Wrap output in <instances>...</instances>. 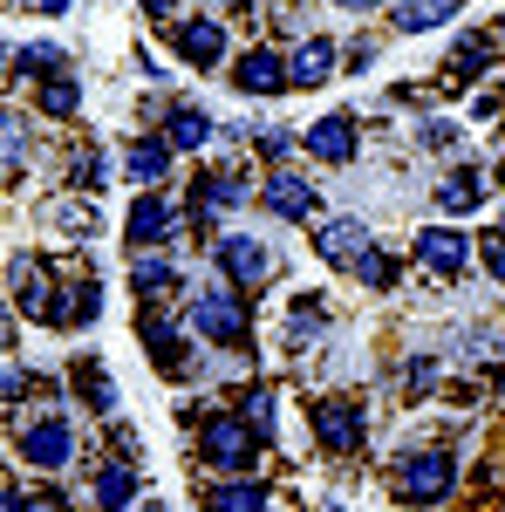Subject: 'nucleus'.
<instances>
[{
	"label": "nucleus",
	"mask_w": 505,
	"mask_h": 512,
	"mask_svg": "<svg viewBox=\"0 0 505 512\" xmlns=\"http://www.w3.org/2000/svg\"><path fill=\"white\" fill-rule=\"evenodd\" d=\"M417 260H424L437 280H458L471 267V239L458 233V226H424V233H417Z\"/></svg>",
	"instance_id": "obj_11"
},
{
	"label": "nucleus",
	"mask_w": 505,
	"mask_h": 512,
	"mask_svg": "<svg viewBox=\"0 0 505 512\" xmlns=\"http://www.w3.org/2000/svg\"><path fill=\"white\" fill-rule=\"evenodd\" d=\"M137 7H144V14H157V21H164V14H171V7H178V0H137Z\"/></svg>",
	"instance_id": "obj_42"
},
{
	"label": "nucleus",
	"mask_w": 505,
	"mask_h": 512,
	"mask_svg": "<svg viewBox=\"0 0 505 512\" xmlns=\"http://www.w3.org/2000/svg\"><path fill=\"white\" fill-rule=\"evenodd\" d=\"M376 239H369V226L362 219H321V233H314V253L328 260V267H362V253H369Z\"/></svg>",
	"instance_id": "obj_12"
},
{
	"label": "nucleus",
	"mask_w": 505,
	"mask_h": 512,
	"mask_svg": "<svg viewBox=\"0 0 505 512\" xmlns=\"http://www.w3.org/2000/svg\"><path fill=\"white\" fill-rule=\"evenodd\" d=\"M219 267H226V287L253 294V287H267V280L280 274V253L253 233H219Z\"/></svg>",
	"instance_id": "obj_5"
},
{
	"label": "nucleus",
	"mask_w": 505,
	"mask_h": 512,
	"mask_svg": "<svg viewBox=\"0 0 505 512\" xmlns=\"http://www.w3.org/2000/svg\"><path fill=\"white\" fill-rule=\"evenodd\" d=\"M35 512H69V499H62V492H41V499H35Z\"/></svg>",
	"instance_id": "obj_41"
},
{
	"label": "nucleus",
	"mask_w": 505,
	"mask_h": 512,
	"mask_svg": "<svg viewBox=\"0 0 505 512\" xmlns=\"http://www.w3.org/2000/svg\"><path fill=\"white\" fill-rule=\"evenodd\" d=\"M192 328L212 349H246L253 342V308L239 287H198L192 294Z\"/></svg>",
	"instance_id": "obj_2"
},
{
	"label": "nucleus",
	"mask_w": 505,
	"mask_h": 512,
	"mask_svg": "<svg viewBox=\"0 0 505 512\" xmlns=\"http://www.w3.org/2000/svg\"><path fill=\"white\" fill-rule=\"evenodd\" d=\"M144 512H164V506H144Z\"/></svg>",
	"instance_id": "obj_44"
},
{
	"label": "nucleus",
	"mask_w": 505,
	"mask_h": 512,
	"mask_svg": "<svg viewBox=\"0 0 505 512\" xmlns=\"http://www.w3.org/2000/svg\"><path fill=\"white\" fill-rule=\"evenodd\" d=\"M14 451H21L35 472H62V465L76 458V431H69V417H35V424L14 431Z\"/></svg>",
	"instance_id": "obj_7"
},
{
	"label": "nucleus",
	"mask_w": 505,
	"mask_h": 512,
	"mask_svg": "<svg viewBox=\"0 0 505 512\" xmlns=\"http://www.w3.org/2000/svg\"><path fill=\"white\" fill-rule=\"evenodd\" d=\"M424 151H458V123L430 117V123H424Z\"/></svg>",
	"instance_id": "obj_36"
},
{
	"label": "nucleus",
	"mask_w": 505,
	"mask_h": 512,
	"mask_svg": "<svg viewBox=\"0 0 505 512\" xmlns=\"http://www.w3.org/2000/svg\"><path fill=\"white\" fill-rule=\"evenodd\" d=\"M499 178H505V171H499Z\"/></svg>",
	"instance_id": "obj_46"
},
{
	"label": "nucleus",
	"mask_w": 505,
	"mask_h": 512,
	"mask_svg": "<svg viewBox=\"0 0 505 512\" xmlns=\"http://www.w3.org/2000/svg\"><path fill=\"white\" fill-rule=\"evenodd\" d=\"M137 335H144V349L164 376H185V328L171 315H157V308H137Z\"/></svg>",
	"instance_id": "obj_13"
},
{
	"label": "nucleus",
	"mask_w": 505,
	"mask_h": 512,
	"mask_svg": "<svg viewBox=\"0 0 505 512\" xmlns=\"http://www.w3.org/2000/svg\"><path fill=\"white\" fill-rule=\"evenodd\" d=\"M314 424V444L328 451V458H349V451H362V431H369V410L355 403V396H321L308 410Z\"/></svg>",
	"instance_id": "obj_4"
},
{
	"label": "nucleus",
	"mask_w": 505,
	"mask_h": 512,
	"mask_svg": "<svg viewBox=\"0 0 505 512\" xmlns=\"http://www.w3.org/2000/svg\"><path fill=\"white\" fill-rule=\"evenodd\" d=\"M233 89L239 96H280V89H294V82H287V62H280L273 48H246L233 62Z\"/></svg>",
	"instance_id": "obj_14"
},
{
	"label": "nucleus",
	"mask_w": 505,
	"mask_h": 512,
	"mask_svg": "<svg viewBox=\"0 0 505 512\" xmlns=\"http://www.w3.org/2000/svg\"><path fill=\"white\" fill-rule=\"evenodd\" d=\"M294 144H301L294 130H260V158H267V164H280L287 151H294Z\"/></svg>",
	"instance_id": "obj_37"
},
{
	"label": "nucleus",
	"mask_w": 505,
	"mask_h": 512,
	"mask_svg": "<svg viewBox=\"0 0 505 512\" xmlns=\"http://www.w3.org/2000/svg\"><path fill=\"white\" fill-rule=\"evenodd\" d=\"M171 48H178L192 69H219V62H226V28H219V21H171Z\"/></svg>",
	"instance_id": "obj_15"
},
{
	"label": "nucleus",
	"mask_w": 505,
	"mask_h": 512,
	"mask_svg": "<svg viewBox=\"0 0 505 512\" xmlns=\"http://www.w3.org/2000/svg\"><path fill=\"white\" fill-rule=\"evenodd\" d=\"M301 144H308L314 164H355V151H362V130H355L349 110H328L321 123H308V130H301Z\"/></svg>",
	"instance_id": "obj_9"
},
{
	"label": "nucleus",
	"mask_w": 505,
	"mask_h": 512,
	"mask_svg": "<svg viewBox=\"0 0 505 512\" xmlns=\"http://www.w3.org/2000/svg\"><path fill=\"white\" fill-rule=\"evenodd\" d=\"M403 383H410V390H430V383H437V362H430V355H410V362H403Z\"/></svg>",
	"instance_id": "obj_38"
},
{
	"label": "nucleus",
	"mask_w": 505,
	"mask_h": 512,
	"mask_svg": "<svg viewBox=\"0 0 505 512\" xmlns=\"http://www.w3.org/2000/svg\"><path fill=\"white\" fill-rule=\"evenodd\" d=\"M246 198H253L246 178H233V171H205V178L192 185V219L205 226V219H219V212H239Z\"/></svg>",
	"instance_id": "obj_16"
},
{
	"label": "nucleus",
	"mask_w": 505,
	"mask_h": 512,
	"mask_svg": "<svg viewBox=\"0 0 505 512\" xmlns=\"http://www.w3.org/2000/svg\"><path fill=\"white\" fill-rule=\"evenodd\" d=\"M7 512H35V499H28L21 485H7Z\"/></svg>",
	"instance_id": "obj_40"
},
{
	"label": "nucleus",
	"mask_w": 505,
	"mask_h": 512,
	"mask_svg": "<svg viewBox=\"0 0 505 512\" xmlns=\"http://www.w3.org/2000/svg\"><path fill=\"white\" fill-rule=\"evenodd\" d=\"M21 396H28V376H21V362H7V410H14Z\"/></svg>",
	"instance_id": "obj_39"
},
{
	"label": "nucleus",
	"mask_w": 505,
	"mask_h": 512,
	"mask_svg": "<svg viewBox=\"0 0 505 512\" xmlns=\"http://www.w3.org/2000/svg\"><path fill=\"white\" fill-rule=\"evenodd\" d=\"M253 451H260V437L246 431L239 410H212V417H198V458H205L219 478H253V465H260Z\"/></svg>",
	"instance_id": "obj_1"
},
{
	"label": "nucleus",
	"mask_w": 505,
	"mask_h": 512,
	"mask_svg": "<svg viewBox=\"0 0 505 512\" xmlns=\"http://www.w3.org/2000/svg\"><path fill=\"white\" fill-rule=\"evenodd\" d=\"M478 253H485V274L505 287V226H492V233L478 239Z\"/></svg>",
	"instance_id": "obj_35"
},
{
	"label": "nucleus",
	"mask_w": 505,
	"mask_h": 512,
	"mask_svg": "<svg viewBox=\"0 0 505 512\" xmlns=\"http://www.w3.org/2000/svg\"><path fill=\"white\" fill-rule=\"evenodd\" d=\"M21 171H28V123L7 117V178L21 185Z\"/></svg>",
	"instance_id": "obj_34"
},
{
	"label": "nucleus",
	"mask_w": 505,
	"mask_h": 512,
	"mask_svg": "<svg viewBox=\"0 0 505 512\" xmlns=\"http://www.w3.org/2000/svg\"><path fill=\"white\" fill-rule=\"evenodd\" d=\"M499 41H505V28H499Z\"/></svg>",
	"instance_id": "obj_45"
},
{
	"label": "nucleus",
	"mask_w": 505,
	"mask_h": 512,
	"mask_svg": "<svg viewBox=\"0 0 505 512\" xmlns=\"http://www.w3.org/2000/svg\"><path fill=\"white\" fill-rule=\"evenodd\" d=\"M328 76H335V41L328 35H308L287 55V82H294V89H321Z\"/></svg>",
	"instance_id": "obj_19"
},
{
	"label": "nucleus",
	"mask_w": 505,
	"mask_h": 512,
	"mask_svg": "<svg viewBox=\"0 0 505 512\" xmlns=\"http://www.w3.org/2000/svg\"><path fill=\"white\" fill-rule=\"evenodd\" d=\"M342 7H349V14H369V7H383V0H342Z\"/></svg>",
	"instance_id": "obj_43"
},
{
	"label": "nucleus",
	"mask_w": 505,
	"mask_h": 512,
	"mask_svg": "<svg viewBox=\"0 0 505 512\" xmlns=\"http://www.w3.org/2000/svg\"><path fill=\"white\" fill-rule=\"evenodd\" d=\"M458 7L465 0H389V28L396 35H430V28L458 21Z\"/></svg>",
	"instance_id": "obj_18"
},
{
	"label": "nucleus",
	"mask_w": 505,
	"mask_h": 512,
	"mask_svg": "<svg viewBox=\"0 0 505 512\" xmlns=\"http://www.w3.org/2000/svg\"><path fill=\"white\" fill-rule=\"evenodd\" d=\"M7 287H14V294H7V301H14V315H35V321L55 328V308H62V301H55V274H48V260L14 253V260H7Z\"/></svg>",
	"instance_id": "obj_6"
},
{
	"label": "nucleus",
	"mask_w": 505,
	"mask_h": 512,
	"mask_svg": "<svg viewBox=\"0 0 505 512\" xmlns=\"http://www.w3.org/2000/svg\"><path fill=\"white\" fill-rule=\"evenodd\" d=\"M164 171H171V144H164V137H137V144L123 151V178L144 185V192L164 185Z\"/></svg>",
	"instance_id": "obj_20"
},
{
	"label": "nucleus",
	"mask_w": 505,
	"mask_h": 512,
	"mask_svg": "<svg viewBox=\"0 0 505 512\" xmlns=\"http://www.w3.org/2000/svg\"><path fill=\"white\" fill-rule=\"evenodd\" d=\"M451 485H458V458L451 451H410L396 465V499H410V506H444Z\"/></svg>",
	"instance_id": "obj_3"
},
{
	"label": "nucleus",
	"mask_w": 505,
	"mask_h": 512,
	"mask_svg": "<svg viewBox=\"0 0 505 512\" xmlns=\"http://www.w3.org/2000/svg\"><path fill=\"white\" fill-rule=\"evenodd\" d=\"M103 315V287H96V274H82L62 287V308H55V328H82V321Z\"/></svg>",
	"instance_id": "obj_24"
},
{
	"label": "nucleus",
	"mask_w": 505,
	"mask_h": 512,
	"mask_svg": "<svg viewBox=\"0 0 505 512\" xmlns=\"http://www.w3.org/2000/svg\"><path fill=\"white\" fill-rule=\"evenodd\" d=\"M321 328H328V301H321V294H301V301H294V315H287V342H294V349H308Z\"/></svg>",
	"instance_id": "obj_29"
},
{
	"label": "nucleus",
	"mask_w": 505,
	"mask_h": 512,
	"mask_svg": "<svg viewBox=\"0 0 505 512\" xmlns=\"http://www.w3.org/2000/svg\"><path fill=\"white\" fill-rule=\"evenodd\" d=\"M212 130H219V123L205 117V110H192V103H171V110H164V144H171V151H205Z\"/></svg>",
	"instance_id": "obj_21"
},
{
	"label": "nucleus",
	"mask_w": 505,
	"mask_h": 512,
	"mask_svg": "<svg viewBox=\"0 0 505 512\" xmlns=\"http://www.w3.org/2000/svg\"><path fill=\"white\" fill-rule=\"evenodd\" d=\"M130 287H137V308H157V301H171L185 280H178V267H171L164 253H137V260H130Z\"/></svg>",
	"instance_id": "obj_17"
},
{
	"label": "nucleus",
	"mask_w": 505,
	"mask_h": 512,
	"mask_svg": "<svg viewBox=\"0 0 505 512\" xmlns=\"http://www.w3.org/2000/svg\"><path fill=\"white\" fill-rule=\"evenodd\" d=\"M492 55H499V41H492V35H465L458 48H451V62H444V82H451V89H471V76L492 69Z\"/></svg>",
	"instance_id": "obj_22"
},
{
	"label": "nucleus",
	"mask_w": 505,
	"mask_h": 512,
	"mask_svg": "<svg viewBox=\"0 0 505 512\" xmlns=\"http://www.w3.org/2000/svg\"><path fill=\"white\" fill-rule=\"evenodd\" d=\"M355 274H362V287H376V294H389V287H396V260H389V253H376V246H369V253H362V267H355Z\"/></svg>",
	"instance_id": "obj_33"
},
{
	"label": "nucleus",
	"mask_w": 505,
	"mask_h": 512,
	"mask_svg": "<svg viewBox=\"0 0 505 512\" xmlns=\"http://www.w3.org/2000/svg\"><path fill=\"white\" fill-rule=\"evenodd\" d=\"M14 76H62V48H48V41H35V48H14Z\"/></svg>",
	"instance_id": "obj_31"
},
{
	"label": "nucleus",
	"mask_w": 505,
	"mask_h": 512,
	"mask_svg": "<svg viewBox=\"0 0 505 512\" xmlns=\"http://www.w3.org/2000/svg\"><path fill=\"white\" fill-rule=\"evenodd\" d=\"M239 417H246V431L260 437V444L273 437V390H267V383H253V390L239 396Z\"/></svg>",
	"instance_id": "obj_30"
},
{
	"label": "nucleus",
	"mask_w": 505,
	"mask_h": 512,
	"mask_svg": "<svg viewBox=\"0 0 505 512\" xmlns=\"http://www.w3.org/2000/svg\"><path fill=\"white\" fill-rule=\"evenodd\" d=\"M69 178H76V192H82V198H89V192H103V151H96V144H89V151H76Z\"/></svg>",
	"instance_id": "obj_32"
},
{
	"label": "nucleus",
	"mask_w": 505,
	"mask_h": 512,
	"mask_svg": "<svg viewBox=\"0 0 505 512\" xmlns=\"http://www.w3.org/2000/svg\"><path fill=\"white\" fill-rule=\"evenodd\" d=\"M35 110H41V117H55V123L76 117V110H82V82H76V76H48V82L35 89Z\"/></svg>",
	"instance_id": "obj_28"
},
{
	"label": "nucleus",
	"mask_w": 505,
	"mask_h": 512,
	"mask_svg": "<svg viewBox=\"0 0 505 512\" xmlns=\"http://www.w3.org/2000/svg\"><path fill=\"white\" fill-rule=\"evenodd\" d=\"M69 383H76V396L96 410V417H110V410H117V383H110V369H103V362H76V369H69Z\"/></svg>",
	"instance_id": "obj_26"
},
{
	"label": "nucleus",
	"mask_w": 505,
	"mask_h": 512,
	"mask_svg": "<svg viewBox=\"0 0 505 512\" xmlns=\"http://www.w3.org/2000/svg\"><path fill=\"white\" fill-rule=\"evenodd\" d=\"M260 205H267L273 219H287V226H308V219H321V192H314L308 178H294V171H267Z\"/></svg>",
	"instance_id": "obj_8"
},
{
	"label": "nucleus",
	"mask_w": 505,
	"mask_h": 512,
	"mask_svg": "<svg viewBox=\"0 0 505 512\" xmlns=\"http://www.w3.org/2000/svg\"><path fill=\"white\" fill-rule=\"evenodd\" d=\"M478 205H485V171H478V164L451 171V178L437 185V212H451V219H465V212H478Z\"/></svg>",
	"instance_id": "obj_23"
},
{
	"label": "nucleus",
	"mask_w": 505,
	"mask_h": 512,
	"mask_svg": "<svg viewBox=\"0 0 505 512\" xmlns=\"http://www.w3.org/2000/svg\"><path fill=\"white\" fill-rule=\"evenodd\" d=\"M130 499H137V472L130 465H103L96 472V512H130Z\"/></svg>",
	"instance_id": "obj_27"
},
{
	"label": "nucleus",
	"mask_w": 505,
	"mask_h": 512,
	"mask_svg": "<svg viewBox=\"0 0 505 512\" xmlns=\"http://www.w3.org/2000/svg\"><path fill=\"white\" fill-rule=\"evenodd\" d=\"M171 233H178V212H171V198H164V192H144L137 205H130V219H123V239H130L137 253H157Z\"/></svg>",
	"instance_id": "obj_10"
},
{
	"label": "nucleus",
	"mask_w": 505,
	"mask_h": 512,
	"mask_svg": "<svg viewBox=\"0 0 505 512\" xmlns=\"http://www.w3.org/2000/svg\"><path fill=\"white\" fill-rule=\"evenodd\" d=\"M205 512H267V492H260V478H219L205 492Z\"/></svg>",
	"instance_id": "obj_25"
}]
</instances>
